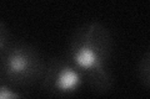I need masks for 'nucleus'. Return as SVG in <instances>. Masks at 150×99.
I'll use <instances>...</instances> for the list:
<instances>
[{"label": "nucleus", "mask_w": 150, "mask_h": 99, "mask_svg": "<svg viewBox=\"0 0 150 99\" xmlns=\"http://www.w3.org/2000/svg\"><path fill=\"white\" fill-rule=\"evenodd\" d=\"M112 53V36L106 26L93 21L80 26L69 42L67 58L71 62L93 91L108 93L114 78L109 68Z\"/></svg>", "instance_id": "nucleus-1"}, {"label": "nucleus", "mask_w": 150, "mask_h": 99, "mask_svg": "<svg viewBox=\"0 0 150 99\" xmlns=\"http://www.w3.org/2000/svg\"><path fill=\"white\" fill-rule=\"evenodd\" d=\"M4 79L13 87L28 88L40 83L46 62L43 56L29 44H13L0 58Z\"/></svg>", "instance_id": "nucleus-2"}, {"label": "nucleus", "mask_w": 150, "mask_h": 99, "mask_svg": "<svg viewBox=\"0 0 150 99\" xmlns=\"http://www.w3.org/2000/svg\"><path fill=\"white\" fill-rule=\"evenodd\" d=\"M40 83L46 93L59 98H68L80 91L85 84V79L67 57H53L45 64Z\"/></svg>", "instance_id": "nucleus-3"}, {"label": "nucleus", "mask_w": 150, "mask_h": 99, "mask_svg": "<svg viewBox=\"0 0 150 99\" xmlns=\"http://www.w3.org/2000/svg\"><path fill=\"white\" fill-rule=\"evenodd\" d=\"M138 78L145 89L150 88V52L146 51L138 64Z\"/></svg>", "instance_id": "nucleus-4"}, {"label": "nucleus", "mask_w": 150, "mask_h": 99, "mask_svg": "<svg viewBox=\"0 0 150 99\" xmlns=\"http://www.w3.org/2000/svg\"><path fill=\"white\" fill-rule=\"evenodd\" d=\"M13 45L11 42V34L8 26L0 20V58L3 57L5 52L9 50V47Z\"/></svg>", "instance_id": "nucleus-5"}, {"label": "nucleus", "mask_w": 150, "mask_h": 99, "mask_svg": "<svg viewBox=\"0 0 150 99\" xmlns=\"http://www.w3.org/2000/svg\"><path fill=\"white\" fill-rule=\"evenodd\" d=\"M0 99H23V96L6 84H0Z\"/></svg>", "instance_id": "nucleus-6"}]
</instances>
